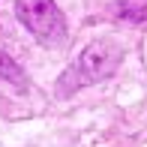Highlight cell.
<instances>
[{
    "label": "cell",
    "instance_id": "6da1fadb",
    "mask_svg": "<svg viewBox=\"0 0 147 147\" xmlns=\"http://www.w3.org/2000/svg\"><path fill=\"white\" fill-rule=\"evenodd\" d=\"M15 15L45 45H60L66 39V18L54 0H15Z\"/></svg>",
    "mask_w": 147,
    "mask_h": 147
},
{
    "label": "cell",
    "instance_id": "7a4b0ae2",
    "mask_svg": "<svg viewBox=\"0 0 147 147\" xmlns=\"http://www.w3.org/2000/svg\"><path fill=\"white\" fill-rule=\"evenodd\" d=\"M120 60H123V51H120L117 42L111 39H96L78 57V66L72 69V75H78L81 84H93V81H105L117 72Z\"/></svg>",
    "mask_w": 147,
    "mask_h": 147
},
{
    "label": "cell",
    "instance_id": "3957f363",
    "mask_svg": "<svg viewBox=\"0 0 147 147\" xmlns=\"http://www.w3.org/2000/svg\"><path fill=\"white\" fill-rule=\"evenodd\" d=\"M0 78L9 81L12 87H18V90H27V75H24V69L9 54H3V51H0Z\"/></svg>",
    "mask_w": 147,
    "mask_h": 147
}]
</instances>
